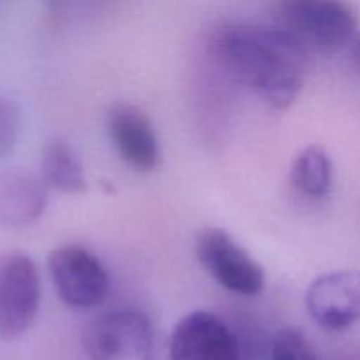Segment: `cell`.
<instances>
[{
	"label": "cell",
	"instance_id": "obj_1",
	"mask_svg": "<svg viewBox=\"0 0 360 360\" xmlns=\"http://www.w3.org/2000/svg\"><path fill=\"white\" fill-rule=\"evenodd\" d=\"M211 49L232 79L274 109L295 102L309 70L308 49L276 25H227Z\"/></svg>",
	"mask_w": 360,
	"mask_h": 360
},
{
	"label": "cell",
	"instance_id": "obj_2",
	"mask_svg": "<svg viewBox=\"0 0 360 360\" xmlns=\"http://www.w3.org/2000/svg\"><path fill=\"white\" fill-rule=\"evenodd\" d=\"M274 25L297 39L308 51L336 53L355 39L354 11L333 0H288L274 13Z\"/></svg>",
	"mask_w": 360,
	"mask_h": 360
},
{
	"label": "cell",
	"instance_id": "obj_3",
	"mask_svg": "<svg viewBox=\"0 0 360 360\" xmlns=\"http://www.w3.org/2000/svg\"><path fill=\"white\" fill-rule=\"evenodd\" d=\"M83 347L90 360H157L150 320L132 309L108 313L88 323Z\"/></svg>",
	"mask_w": 360,
	"mask_h": 360
},
{
	"label": "cell",
	"instance_id": "obj_4",
	"mask_svg": "<svg viewBox=\"0 0 360 360\" xmlns=\"http://www.w3.org/2000/svg\"><path fill=\"white\" fill-rule=\"evenodd\" d=\"M195 255L202 269L232 294L252 297L262 292V266L221 229H204L197 238Z\"/></svg>",
	"mask_w": 360,
	"mask_h": 360
},
{
	"label": "cell",
	"instance_id": "obj_5",
	"mask_svg": "<svg viewBox=\"0 0 360 360\" xmlns=\"http://www.w3.org/2000/svg\"><path fill=\"white\" fill-rule=\"evenodd\" d=\"M41 302L37 266L23 253L0 257V338L21 336L35 320Z\"/></svg>",
	"mask_w": 360,
	"mask_h": 360
},
{
	"label": "cell",
	"instance_id": "obj_6",
	"mask_svg": "<svg viewBox=\"0 0 360 360\" xmlns=\"http://www.w3.org/2000/svg\"><path fill=\"white\" fill-rule=\"evenodd\" d=\"M48 269L60 299L70 308H95L108 295L109 278L104 266L81 246L67 245L53 250Z\"/></svg>",
	"mask_w": 360,
	"mask_h": 360
},
{
	"label": "cell",
	"instance_id": "obj_7",
	"mask_svg": "<svg viewBox=\"0 0 360 360\" xmlns=\"http://www.w3.org/2000/svg\"><path fill=\"white\" fill-rule=\"evenodd\" d=\"M311 319L327 330H345L360 322V271H334L313 280L306 292Z\"/></svg>",
	"mask_w": 360,
	"mask_h": 360
},
{
	"label": "cell",
	"instance_id": "obj_8",
	"mask_svg": "<svg viewBox=\"0 0 360 360\" xmlns=\"http://www.w3.org/2000/svg\"><path fill=\"white\" fill-rule=\"evenodd\" d=\"M171 360H243L234 334L217 315L193 311L178 322L169 345Z\"/></svg>",
	"mask_w": 360,
	"mask_h": 360
},
{
	"label": "cell",
	"instance_id": "obj_9",
	"mask_svg": "<svg viewBox=\"0 0 360 360\" xmlns=\"http://www.w3.org/2000/svg\"><path fill=\"white\" fill-rule=\"evenodd\" d=\"M108 129L123 162L139 172H150L160 162V146L150 118L134 105L109 111Z\"/></svg>",
	"mask_w": 360,
	"mask_h": 360
},
{
	"label": "cell",
	"instance_id": "obj_10",
	"mask_svg": "<svg viewBox=\"0 0 360 360\" xmlns=\"http://www.w3.org/2000/svg\"><path fill=\"white\" fill-rule=\"evenodd\" d=\"M48 204V185L41 176L14 167L0 172V224L25 227L37 220Z\"/></svg>",
	"mask_w": 360,
	"mask_h": 360
},
{
	"label": "cell",
	"instance_id": "obj_11",
	"mask_svg": "<svg viewBox=\"0 0 360 360\" xmlns=\"http://www.w3.org/2000/svg\"><path fill=\"white\" fill-rule=\"evenodd\" d=\"M41 178L46 185L63 193H79L86 186L83 165L77 160L72 148L60 139L44 146L41 157Z\"/></svg>",
	"mask_w": 360,
	"mask_h": 360
},
{
	"label": "cell",
	"instance_id": "obj_12",
	"mask_svg": "<svg viewBox=\"0 0 360 360\" xmlns=\"http://www.w3.org/2000/svg\"><path fill=\"white\" fill-rule=\"evenodd\" d=\"M290 181L306 197L322 199L333 186V164L320 146H308L292 164Z\"/></svg>",
	"mask_w": 360,
	"mask_h": 360
},
{
	"label": "cell",
	"instance_id": "obj_13",
	"mask_svg": "<svg viewBox=\"0 0 360 360\" xmlns=\"http://www.w3.org/2000/svg\"><path fill=\"white\" fill-rule=\"evenodd\" d=\"M267 360H319V357L304 334L288 327L273 338Z\"/></svg>",
	"mask_w": 360,
	"mask_h": 360
},
{
	"label": "cell",
	"instance_id": "obj_14",
	"mask_svg": "<svg viewBox=\"0 0 360 360\" xmlns=\"http://www.w3.org/2000/svg\"><path fill=\"white\" fill-rule=\"evenodd\" d=\"M21 132V111L11 98L0 97V160L14 150Z\"/></svg>",
	"mask_w": 360,
	"mask_h": 360
},
{
	"label": "cell",
	"instance_id": "obj_15",
	"mask_svg": "<svg viewBox=\"0 0 360 360\" xmlns=\"http://www.w3.org/2000/svg\"><path fill=\"white\" fill-rule=\"evenodd\" d=\"M352 55H354L355 63H357V67L360 70V34L355 35V39L352 41Z\"/></svg>",
	"mask_w": 360,
	"mask_h": 360
}]
</instances>
